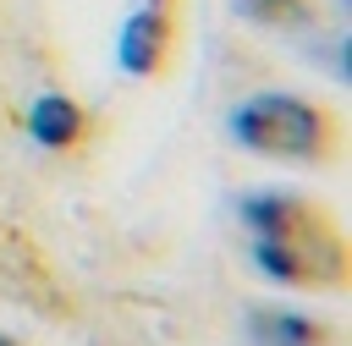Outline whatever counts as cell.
Returning <instances> with one entry per match:
<instances>
[{
  "instance_id": "1",
  "label": "cell",
  "mask_w": 352,
  "mask_h": 346,
  "mask_svg": "<svg viewBox=\"0 0 352 346\" xmlns=\"http://www.w3.org/2000/svg\"><path fill=\"white\" fill-rule=\"evenodd\" d=\"M226 132L242 154L292 170H336L346 159V115L330 99L297 88L242 93L226 115Z\"/></svg>"
},
{
  "instance_id": "2",
  "label": "cell",
  "mask_w": 352,
  "mask_h": 346,
  "mask_svg": "<svg viewBox=\"0 0 352 346\" xmlns=\"http://www.w3.org/2000/svg\"><path fill=\"white\" fill-rule=\"evenodd\" d=\"M248 258L264 280L308 297H346L352 291V242L346 231H314V236H248Z\"/></svg>"
},
{
  "instance_id": "3",
  "label": "cell",
  "mask_w": 352,
  "mask_h": 346,
  "mask_svg": "<svg viewBox=\"0 0 352 346\" xmlns=\"http://www.w3.org/2000/svg\"><path fill=\"white\" fill-rule=\"evenodd\" d=\"M182 16H187V0H138L116 33V66L143 82L170 77L182 55Z\"/></svg>"
},
{
  "instance_id": "4",
  "label": "cell",
  "mask_w": 352,
  "mask_h": 346,
  "mask_svg": "<svg viewBox=\"0 0 352 346\" xmlns=\"http://www.w3.org/2000/svg\"><path fill=\"white\" fill-rule=\"evenodd\" d=\"M236 220L248 236H314L336 231V209L302 187H248L236 192Z\"/></svg>"
},
{
  "instance_id": "5",
  "label": "cell",
  "mask_w": 352,
  "mask_h": 346,
  "mask_svg": "<svg viewBox=\"0 0 352 346\" xmlns=\"http://www.w3.org/2000/svg\"><path fill=\"white\" fill-rule=\"evenodd\" d=\"M242 335L248 346H346V330L336 319L280 308V302H253L242 313Z\"/></svg>"
},
{
  "instance_id": "6",
  "label": "cell",
  "mask_w": 352,
  "mask_h": 346,
  "mask_svg": "<svg viewBox=\"0 0 352 346\" xmlns=\"http://www.w3.org/2000/svg\"><path fill=\"white\" fill-rule=\"evenodd\" d=\"M88 126H94L88 110H82L72 93H60V88L38 93L33 110H28V132H33V143H44V148H55V154L82 148V143H88Z\"/></svg>"
},
{
  "instance_id": "7",
  "label": "cell",
  "mask_w": 352,
  "mask_h": 346,
  "mask_svg": "<svg viewBox=\"0 0 352 346\" xmlns=\"http://www.w3.org/2000/svg\"><path fill=\"white\" fill-rule=\"evenodd\" d=\"M231 11L258 33H308L319 22V0H231Z\"/></svg>"
},
{
  "instance_id": "8",
  "label": "cell",
  "mask_w": 352,
  "mask_h": 346,
  "mask_svg": "<svg viewBox=\"0 0 352 346\" xmlns=\"http://www.w3.org/2000/svg\"><path fill=\"white\" fill-rule=\"evenodd\" d=\"M0 346H33V341H28V335H16V330H6V324H0Z\"/></svg>"
}]
</instances>
